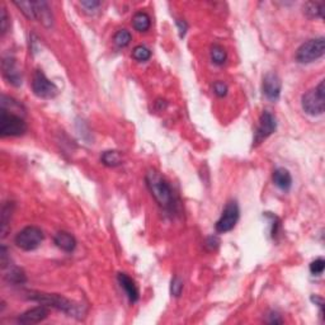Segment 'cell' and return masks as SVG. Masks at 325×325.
I'll list each match as a JSON object with an SVG mask.
<instances>
[{"instance_id": "12", "label": "cell", "mask_w": 325, "mask_h": 325, "mask_svg": "<svg viewBox=\"0 0 325 325\" xmlns=\"http://www.w3.org/2000/svg\"><path fill=\"white\" fill-rule=\"evenodd\" d=\"M117 277H118L119 285H121L122 289L125 290L130 301H131L132 304L136 302L137 300H139V290H137V286L134 279L130 276H127L126 273H118Z\"/></svg>"}, {"instance_id": "2", "label": "cell", "mask_w": 325, "mask_h": 325, "mask_svg": "<svg viewBox=\"0 0 325 325\" xmlns=\"http://www.w3.org/2000/svg\"><path fill=\"white\" fill-rule=\"evenodd\" d=\"M302 109L310 116H320L324 113L325 106V89L324 80L320 82L316 88L311 89L302 96Z\"/></svg>"}, {"instance_id": "23", "label": "cell", "mask_w": 325, "mask_h": 325, "mask_svg": "<svg viewBox=\"0 0 325 325\" xmlns=\"http://www.w3.org/2000/svg\"><path fill=\"white\" fill-rule=\"evenodd\" d=\"M6 279L7 281L12 282V283L19 285L26 282V274H24V272L22 271V269L13 268L11 269V272H9L8 274H6Z\"/></svg>"}, {"instance_id": "1", "label": "cell", "mask_w": 325, "mask_h": 325, "mask_svg": "<svg viewBox=\"0 0 325 325\" xmlns=\"http://www.w3.org/2000/svg\"><path fill=\"white\" fill-rule=\"evenodd\" d=\"M145 181L150 193L162 209L174 210L176 201H174L173 189L167 179L161 177V174L157 173L156 171H149L145 177Z\"/></svg>"}, {"instance_id": "8", "label": "cell", "mask_w": 325, "mask_h": 325, "mask_svg": "<svg viewBox=\"0 0 325 325\" xmlns=\"http://www.w3.org/2000/svg\"><path fill=\"white\" fill-rule=\"evenodd\" d=\"M240 210L239 205L236 201H229L222 211L221 216L216 222V231L217 232H227L231 231L235 227V225L239 221Z\"/></svg>"}, {"instance_id": "29", "label": "cell", "mask_w": 325, "mask_h": 325, "mask_svg": "<svg viewBox=\"0 0 325 325\" xmlns=\"http://www.w3.org/2000/svg\"><path fill=\"white\" fill-rule=\"evenodd\" d=\"M82 6L93 11V9L98 8V7L101 6V2H97V0H92V2L91 0H87V2H82Z\"/></svg>"}, {"instance_id": "20", "label": "cell", "mask_w": 325, "mask_h": 325, "mask_svg": "<svg viewBox=\"0 0 325 325\" xmlns=\"http://www.w3.org/2000/svg\"><path fill=\"white\" fill-rule=\"evenodd\" d=\"M211 59L216 65H222L227 59L226 51L220 45H214L211 49Z\"/></svg>"}, {"instance_id": "3", "label": "cell", "mask_w": 325, "mask_h": 325, "mask_svg": "<svg viewBox=\"0 0 325 325\" xmlns=\"http://www.w3.org/2000/svg\"><path fill=\"white\" fill-rule=\"evenodd\" d=\"M27 125L24 119L13 112L2 109L0 116V135L3 137L22 136L26 134Z\"/></svg>"}, {"instance_id": "19", "label": "cell", "mask_w": 325, "mask_h": 325, "mask_svg": "<svg viewBox=\"0 0 325 325\" xmlns=\"http://www.w3.org/2000/svg\"><path fill=\"white\" fill-rule=\"evenodd\" d=\"M14 6L18 7L21 9L22 13L27 17L28 19H37L36 16V7H34V2H14Z\"/></svg>"}, {"instance_id": "30", "label": "cell", "mask_w": 325, "mask_h": 325, "mask_svg": "<svg viewBox=\"0 0 325 325\" xmlns=\"http://www.w3.org/2000/svg\"><path fill=\"white\" fill-rule=\"evenodd\" d=\"M177 26L179 28V34H181V37H183L187 32V23L184 21H177Z\"/></svg>"}, {"instance_id": "14", "label": "cell", "mask_w": 325, "mask_h": 325, "mask_svg": "<svg viewBox=\"0 0 325 325\" xmlns=\"http://www.w3.org/2000/svg\"><path fill=\"white\" fill-rule=\"evenodd\" d=\"M54 241L57 248H60L64 252H67V253L74 251L75 247H76V240H75V237L66 231L57 232L54 237Z\"/></svg>"}, {"instance_id": "9", "label": "cell", "mask_w": 325, "mask_h": 325, "mask_svg": "<svg viewBox=\"0 0 325 325\" xmlns=\"http://www.w3.org/2000/svg\"><path fill=\"white\" fill-rule=\"evenodd\" d=\"M276 117H274L271 112L264 111L263 113H262L261 118H259L256 136H254V141H256L257 144H259V142H262L263 140H266L267 137L271 136V135L276 131Z\"/></svg>"}, {"instance_id": "6", "label": "cell", "mask_w": 325, "mask_h": 325, "mask_svg": "<svg viewBox=\"0 0 325 325\" xmlns=\"http://www.w3.org/2000/svg\"><path fill=\"white\" fill-rule=\"evenodd\" d=\"M14 241H16L17 247L21 248L22 251H34L44 241V232L37 226H27L17 234Z\"/></svg>"}, {"instance_id": "24", "label": "cell", "mask_w": 325, "mask_h": 325, "mask_svg": "<svg viewBox=\"0 0 325 325\" xmlns=\"http://www.w3.org/2000/svg\"><path fill=\"white\" fill-rule=\"evenodd\" d=\"M150 56H151V52L145 46H136L134 49V51H132V57L135 60H137V61H147L150 59Z\"/></svg>"}, {"instance_id": "22", "label": "cell", "mask_w": 325, "mask_h": 325, "mask_svg": "<svg viewBox=\"0 0 325 325\" xmlns=\"http://www.w3.org/2000/svg\"><path fill=\"white\" fill-rule=\"evenodd\" d=\"M12 216V205L7 204L4 205L3 210H2V236L6 237L7 232H8V222Z\"/></svg>"}, {"instance_id": "13", "label": "cell", "mask_w": 325, "mask_h": 325, "mask_svg": "<svg viewBox=\"0 0 325 325\" xmlns=\"http://www.w3.org/2000/svg\"><path fill=\"white\" fill-rule=\"evenodd\" d=\"M3 71L4 76L9 80V83L13 84V86L18 87L22 84V77L19 71L16 67V62H14L13 59L8 57V59H4L3 61Z\"/></svg>"}, {"instance_id": "26", "label": "cell", "mask_w": 325, "mask_h": 325, "mask_svg": "<svg viewBox=\"0 0 325 325\" xmlns=\"http://www.w3.org/2000/svg\"><path fill=\"white\" fill-rule=\"evenodd\" d=\"M182 291H183V281H182L179 277H174L172 279V285H171V292L173 296L179 297L181 296Z\"/></svg>"}, {"instance_id": "10", "label": "cell", "mask_w": 325, "mask_h": 325, "mask_svg": "<svg viewBox=\"0 0 325 325\" xmlns=\"http://www.w3.org/2000/svg\"><path fill=\"white\" fill-rule=\"evenodd\" d=\"M262 89H263V94L271 101H277L279 98L282 89L281 79L277 74L269 72L264 76L263 84H262Z\"/></svg>"}, {"instance_id": "5", "label": "cell", "mask_w": 325, "mask_h": 325, "mask_svg": "<svg viewBox=\"0 0 325 325\" xmlns=\"http://www.w3.org/2000/svg\"><path fill=\"white\" fill-rule=\"evenodd\" d=\"M325 52V39L324 37L309 39L302 44L296 52V60L301 64H310L316 61L317 59L324 55Z\"/></svg>"}, {"instance_id": "15", "label": "cell", "mask_w": 325, "mask_h": 325, "mask_svg": "<svg viewBox=\"0 0 325 325\" xmlns=\"http://www.w3.org/2000/svg\"><path fill=\"white\" fill-rule=\"evenodd\" d=\"M273 182L282 191H289L292 186V177L285 168H278L273 172Z\"/></svg>"}, {"instance_id": "17", "label": "cell", "mask_w": 325, "mask_h": 325, "mask_svg": "<svg viewBox=\"0 0 325 325\" xmlns=\"http://www.w3.org/2000/svg\"><path fill=\"white\" fill-rule=\"evenodd\" d=\"M102 162L104 166L111 167V168H114V167H118L122 164V156L118 151H114V150H109V151H104L101 156Z\"/></svg>"}, {"instance_id": "18", "label": "cell", "mask_w": 325, "mask_h": 325, "mask_svg": "<svg viewBox=\"0 0 325 325\" xmlns=\"http://www.w3.org/2000/svg\"><path fill=\"white\" fill-rule=\"evenodd\" d=\"M324 3L321 2H310L304 7V12L309 18H322Z\"/></svg>"}, {"instance_id": "25", "label": "cell", "mask_w": 325, "mask_h": 325, "mask_svg": "<svg viewBox=\"0 0 325 325\" xmlns=\"http://www.w3.org/2000/svg\"><path fill=\"white\" fill-rule=\"evenodd\" d=\"M324 268H325V262L322 258L315 259V261L311 262V264H310V272H311L314 276H320V274L324 272Z\"/></svg>"}, {"instance_id": "27", "label": "cell", "mask_w": 325, "mask_h": 325, "mask_svg": "<svg viewBox=\"0 0 325 325\" xmlns=\"http://www.w3.org/2000/svg\"><path fill=\"white\" fill-rule=\"evenodd\" d=\"M9 26V19L8 14H7V11L4 7H2V21H0V28H2V34L6 33L8 31Z\"/></svg>"}, {"instance_id": "28", "label": "cell", "mask_w": 325, "mask_h": 325, "mask_svg": "<svg viewBox=\"0 0 325 325\" xmlns=\"http://www.w3.org/2000/svg\"><path fill=\"white\" fill-rule=\"evenodd\" d=\"M214 91L216 96L225 97L227 94V86L225 83H222V82H217L214 86Z\"/></svg>"}, {"instance_id": "11", "label": "cell", "mask_w": 325, "mask_h": 325, "mask_svg": "<svg viewBox=\"0 0 325 325\" xmlns=\"http://www.w3.org/2000/svg\"><path fill=\"white\" fill-rule=\"evenodd\" d=\"M47 315H49V310L46 306H36L23 312L18 317V321L21 324H37V322L46 319Z\"/></svg>"}, {"instance_id": "7", "label": "cell", "mask_w": 325, "mask_h": 325, "mask_svg": "<svg viewBox=\"0 0 325 325\" xmlns=\"http://www.w3.org/2000/svg\"><path fill=\"white\" fill-rule=\"evenodd\" d=\"M32 91L38 98L52 99L57 96L59 89L51 80L44 74L42 70H37L32 77Z\"/></svg>"}, {"instance_id": "4", "label": "cell", "mask_w": 325, "mask_h": 325, "mask_svg": "<svg viewBox=\"0 0 325 325\" xmlns=\"http://www.w3.org/2000/svg\"><path fill=\"white\" fill-rule=\"evenodd\" d=\"M29 299L34 300V301L39 302L42 305H47V306L55 307L57 310L66 312L70 316L71 315L79 314V306L75 302L70 301V300L65 299V297L60 296L56 294H32Z\"/></svg>"}, {"instance_id": "16", "label": "cell", "mask_w": 325, "mask_h": 325, "mask_svg": "<svg viewBox=\"0 0 325 325\" xmlns=\"http://www.w3.org/2000/svg\"><path fill=\"white\" fill-rule=\"evenodd\" d=\"M132 24H134V28L136 31L146 32L150 28V26H151V21H150V17L146 13L139 12L132 18Z\"/></svg>"}, {"instance_id": "21", "label": "cell", "mask_w": 325, "mask_h": 325, "mask_svg": "<svg viewBox=\"0 0 325 325\" xmlns=\"http://www.w3.org/2000/svg\"><path fill=\"white\" fill-rule=\"evenodd\" d=\"M113 42L117 47H126L131 42V33L126 29H119L113 37Z\"/></svg>"}]
</instances>
